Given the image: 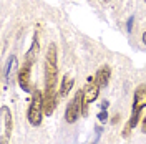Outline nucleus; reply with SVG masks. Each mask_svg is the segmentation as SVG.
I'll return each mask as SVG.
<instances>
[{
	"label": "nucleus",
	"instance_id": "423d86ee",
	"mask_svg": "<svg viewBox=\"0 0 146 144\" xmlns=\"http://www.w3.org/2000/svg\"><path fill=\"white\" fill-rule=\"evenodd\" d=\"M12 129H13L12 111L9 109V106H2V137H0V144H9Z\"/></svg>",
	"mask_w": 146,
	"mask_h": 144
},
{
	"label": "nucleus",
	"instance_id": "dca6fc26",
	"mask_svg": "<svg viewBox=\"0 0 146 144\" xmlns=\"http://www.w3.org/2000/svg\"><path fill=\"white\" fill-rule=\"evenodd\" d=\"M118 121H119V114H116V116H113V119H111V123H113V124H116Z\"/></svg>",
	"mask_w": 146,
	"mask_h": 144
},
{
	"label": "nucleus",
	"instance_id": "0eeeda50",
	"mask_svg": "<svg viewBox=\"0 0 146 144\" xmlns=\"http://www.w3.org/2000/svg\"><path fill=\"white\" fill-rule=\"evenodd\" d=\"M30 68H32V63L27 61L18 71V85L25 93H30Z\"/></svg>",
	"mask_w": 146,
	"mask_h": 144
},
{
	"label": "nucleus",
	"instance_id": "f8f14e48",
	"mask_svg": "<svg viewBox=\"0 0 146 144\" xmlns=\"http://www.w3.org/2000/svg\"><path fill=\"white\" fill-rule=\"evenodd\" d=\"M98 121H100V123H106V121H108V113H106V111H100V113H98Z\"/></svg>",
	"mask_w": 146,
	"mask_h": 144
},
{
	"label": "nucleus",
	"instance_id": "1a4fd4ad",
	"mask_svg": "<svg viewBox=\"0 0 146 144\" xmlns=\"http://www.w3.org/2000/svg\"><path fill=\"white\" fill-rule=\"evenodd\" d=\"M38 33H35L33 35V43H32V46H30V50L27 52V61L28 63H33L35 61V56L36 53H38Z\"/></svg>",
	"mask_w": 146,
	"mask_h": 144
},
{
	"label": "nucleus",
	"instance_id": "7ed1b4c3",
	"mask_svg": "<svg viewBox=\"0 0 146 144\" xmlns=\"http://www.w3.org/2000/svg\"><path fill=\"white\" fill-rule=\"evenodd\" d=\"M43 114H45V108H43V93L40 90H35L32 93V101H30V108H28V113H27L28 123H30L32 126H40Z\"/></svg>",
	"mask_w": 146,
	"mask_h": 144
},
{
	"label": "nucleus",
	"instance_id": "9b49d317",
	"mask_svg": "<svg viewBox=\"0 0 146 144\" xmlns=\"http://www.w3.org/2000/svg\"><path fill=\"white\" fill-rule=\"evenodd\" d=\"M17 56H10L9 60V66H7V73H5V76H7V80L12 81V76H13V73L17 71Z\"/></svg>",
	"mask_w": 146,
	"mask_h": 144
},
{
	"label": "nucleus",
	"instance_id": "39448f33",
	"mask_svg": "<svg viewBox=\"0 0 146 144\" xmlns=\"http://www.w3.org/2000/svg\"><path fill=\"white\" fill-rule=\"evenodd\" d=\"M82 109H83V90L78 91L76 94H75V98L68 103V106H66V111H65V119H66V123L68 124H73L78 116L82 114Z\"/></svg>",
	"mask_w": 146,
	"mask_h": 144
},
{
	"label": "nucleus",
	"instance_id": "6e6552de",
	"mask_svg": "<svg viewBox=\"0 0 146 144\" xmlns=\"http://www.w3.org/2000/svg\"><path fill=\"white\" fill-rule=\"evenodd\" d=\"M95 76H96V80H98V83H100L101 88L108 86L110 78H111V70H110V66H101L100 70H98V73H96Z\"/></svg>",
	"mask_w": 146,
	"mask_h": 144
},
{
	"label": "nucleus",
	"instance_id": "4468645a",
	"mask_svg": "<svg viewBox=\"0 0 146 144\" xmlns=\"http://www.w3.org/2000/svg\"><path fill=\"white\" fill-rule=\"evenodd\" d=\"M131 30H133V17L128 20V32H131Z\"/></svg>",
	"mask_w": 146,
	"mask_h": 144
},
{
	"label": "nucleus",
	"instance_id": "2eb2a0df",
	"mask_svg": "<svg viewBox=\"0 0 146 144\" xmlns=\"http://www.w3.org/2000/svg\"><path fill=\"white\" fill-rule=\"evenodd\" d=\"M141 131L146 134V116H145V119H143V124H141Z\"/></svg>",
	"mask_w": 146,
	"mask_h": 144
},
{
	"label": "nucleus",
	"instance_id": "a211bd4d",
	"mask_svg": "<svg viewBox=\"0 0 146 144\" xmlns=\"http://www.w3.org/2000/svg\"><path fill=\"white\" fill-rule=\"evenodd\" d=\"M101 2H110V0H101Z\"/></svg>",
	"mask_w": 146,
	"mask_h": 144
},
{
	"label": "nucleus",
	"instance_id": "f257e3e1",
	"mask_svg": "<svg viewBox=\"0 0 146 144\" xmlns=\"http://www.w3.org/2000/svg\"><path fill=\"white\" fill-rule=\"evenodd\" d=\"M58 78V66H56V46L55 43L48 45L45 56V91H43V108L45 116H52L56 106V94L55 85Z\"/></svg>",
	"mask_w": 146,
	"mask_h": 144
},
{
	"label": "nucleus",
	"instance_id": "9d476101",
	"mask_svg": "<svg viewBox=\"0 0 146 144\" xmlns=\"http://www.w3.org/2000/svg\"><path fill=\"white\" fill-rule=\"evenodd\" d=\"M73 83H75V81H73L72 76H65L63 81H62V86H60V94H62V96H66V94L72 91Z\"/></svg>",
	"mask_w": 146,
	"mask_h": 144
},
{
	"label": "nucleus",
	"instance_id": "f03ea898",
	"mask_svg": "<svg viewBox=\"0 0 146 144\" xmlns=\"http://www.w3.org/2000/svg\"><path fill=\"white\" fill-rule=\"evenodd\" d=\"M146 108V85H139L135 93H133V109H131V116L126 126L123 129V137H128L131 129L138 124V121L141 119V111Z\"/></svg>",
	"mask_w": 146,
	"mask_h": 144
},
{
	"label": "nucleus",
	"instance_id": "20e7f679",
	"mask_svg": "<svg viewBox=\"0 0 146 144\" xmlns=\"http://www.w3.org/2000/svg\"><path fill=\"white\" fill-rule=\"evenodd\" d=\"M100 88L101 86H100V83H98V80H96V76H90L88 81H86V86L83 88V109H82L83 116L88 114V106L98 98Z\"/></svg>",
	"mask_w": 146,
	"mask_h": 144
},
{
	"label": "nucleus",
	"instance_id": "f3484780",
	"mask_svg": "<svg viewBox=\"0 0 146 144\" xmlns=\"http://www.w3.org/2000/svg\"><path fill=\"white\" fill-rule=\"evenodd\" d=\"M143 43H145V45H146V32H145V33H143Z\"/></svg>",
	"mask_w": 146,
	"mask_h": 144
},
{
	"label": "nucleus",
	"instance_id": "ddd939ff",
	"mask_svg": "<svg viewBox=\"0 0 146 144\" xmlns=\"http://www.w3.org/2000/svg\"><path fill=\"white\" fill-rule=\"evenodd\" d=\"M108 106H110V103L106 101V99H103V101L100 103V109H101V111H106V109H108Z\"/></svg>",
	"mask_w": 146,
	"mask_h": 144
}]
</instances>
